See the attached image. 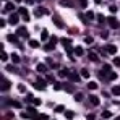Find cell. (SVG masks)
I'll return each instance as SVG.
<instances>
[{"mask_svg":"<svg viewBox=\"0 0 120 120\" xmlns=\"http://www.w3.org/2000/svg\"><path fill=\"white\" fill-rule=\"evenodd\" d=\"M102 71H104V73L109 76V75L112 73V71H110V65H104V67H102Z\"/></svg>","mask_w":120,"mask_h":120,"instance_id":"d6986e66","label":"cell"},{"mask_svg":"<svg viewBox=\"0 0 120 120\" xmlns=\"http://www.w3.org/2000/svg\"><path fill=\"white\" fill-rule=\"evenodd\" d=\"M45 84H47V81L44 80V78H38V80L33 83V86L36 88V89H39V91H42V89H45Z\"/></svg>","mask_w":120,"mask_h":120,"instance_id":"7a4b0ae2","label":"cell"},{"mask_svg":"<svg viewBox=\"0 0 120 120\" xmlns=\"http://www.w3.org/2000/svg\"><path fill=\"white\" fill-rule=\"evenodd\" d=\"M49 11L45 10V8H42V7H39V8H36V11H34V15L36 16H42V15H47Z\"/></svg>","mask_w":120,"mask_h":120,"instance_id":"9c48e42d","label":"cell"},{"mask_svg":"<svg viewBox=\"0 0 120 120\" xmlns=\"http://www.w3.org/2000/svg\"><path fill=\"white\" fill-rule=\"evenodd\" d=\"M68 78H70V81H73V83H80V75H76V73H70V76H68Z\"/></svg>","mask_w":120,"mask_h":120,"instance_id":"7c38bea8","label":"cell"},{"mask_svg":"<svg viewBox=\"0 0 120 120\" xmlns=\"http://www.w3.org/2000/svg\"><path fill=\"white\" fill-rule=\"evenodd\" d=\"M33 101H34L33 94H28V96H26V102H33Z\"/></svg>","mask_w":120,"mask_h":120,"instance_id":"74e56055","label":"cell"},{"mask_svg":"<svg viewBox=\"0 0 120 120\" xmlns=\"http://www.w3.org/2000/svg\"><path fill=\"white\" fill-rule=\"evenodd\" d=\"M18 13H21V15H23V20H24V21H29V15H28V10H26L24 7H21L20 10H18Z\"/></svg>","mask_w":120,"mask_h":120,"instance_id":"52a82bcc","label":"cell"},{"mask_svg":"<svg viewBox=\"0 0 120 120\" xmlns=\"http://www.w3.org/2000/svg\"><path fill=\"white\" fill-rule=\"evenodd\" d=\"M29 47H33V49H36V47H39V42L38 41H29Z\"/></svg>","mask_w":120,"mask_h":120,"instance_id":"484cf974","label":"cell"},{"mask_svg":"<svg viewBox=\"0 0 120 120\" xmlns=\"http://www.w3.org/2000/svg\"><path fill=\"white\" fill-rule=\"evenodd\" d=\"M28 114H29V117L33 120H36V117H38V112H36V109L31 105V107H28Z\"/></svg>","mask_w":120,"mask_h":120,"instance_id":"ba28073f","label":"cell"},{"mask_svg":"<svg viewBox=\"0 0 120 120\" xmlns=\"http://www.w3.org/2000/svg\"><path fill=\"white\" fill-rule=\"evenodd\" d=\"M107 36H109V33H107V31H102V33H101V38H104V39H105Z\"/></svg>","mask_w":120,"mask_h":120,"instance_id":"f6af8a7d","label":"cell"},{"mask_svg":"<svg viewBox=\"0 0 120 120\" xmlns=\"http://www.w3.org/2000/svg\"><path fill=\"white\" fill-rule=\"evenodd\" d=\"M112 94L114 96H120V86H114L112 88Z\"/></svg>","mask_w":120,"mask_h":120,"instance_id":"ffe728a7","label":"cell"},{"mask_svg":"<svg viewBox=\"0 0 120 120\" xmlns=\"http://www.w3.org/2000/svg\"><path fill=\"white\" fill-rule=\"evenodd\" d=\"M36 2H42V0H36Z\"/></svg>","mask_w":120,"mask_h":120,"instance_id":"816d5d0a","label":"cell"},{"mask_svg":"<svg viewBox=\"0 0 120 120\" xmlns=\"http://www.w3.org/2000/svg\"><path fill=\"white\" fill-rule=\"evenodd\" d=\"M107 24H109L112 29H119V26H120L119 20H117L115 16H109V18H107Z\"/></svg>","mask_w":120,"mask_h":120,"instance_id":"3957f363","label":"cell"},{"mask_svg":"<svg viewBox=\"0 0 120 120\" xmlns=\"http://www.w3.org/2000/svg\"><path fill=\"white\" fill-rule=\"evenodd\" d=\"M75 54H76L78 57H81V55L84 54V50H83V47H81V45H78V47H75Z\"/></svg>","mask_w":120,"mask_h":120,"instance_id":"e0dca14e","label":"cell"},{"mask_svg":"<svg viewBox=\"0 0 120 120\" xmlns=\"http://www.w3.org/2000/svg\"><path fill=\"white\" fill-rule=\"evenodd\" d=\"M33 102H34V105H36V107H38V105H41V99H38V98H34V101H33Z\"/></svg>","mask_w":120,"mask_h":120,"instance_id":"7bdbcfd3","label":"cell"},{"mask_svg":"<svg viewBox=\"0 0 120 120\" xmlns=\"http://www.w3.org/2000/svg\"><path fill=\"white\" fill-rule=\"evenodd\" d=\"M16 2H21V0H16Z\"/></svg>","mask_w":120,"mask_h":120,"instance_id":"f5cc1de1","label":"cell"},{"mask_svg":"<svg viewBox=\"0 0 120 120\" xmlns=\"http://www.w3.org/2000/svg\"><path fill=\"white\" fill-rule=\"evenodd\" d=\"M7 10H8V11H11V10H15V5H13L11 2H7V5H5V11H7Z\"/></svg>","mask_w":120,"mask_h":120,"instance_id":"ac0fdd59","label":"cell"},{"mask_svg":"<svg viewBox=\"0 0 120 120\" xmlns=\"http://www.w3.org/2000/svg\"><path fill=\"white\" fill-rule=\"evenodd\" d=\"M83 98H84V96H83V93H76V94H75V101H78V102H81Z\"/></svg>","mask_w":120,"mask_h":120,"instance_id":"4316f807","label":"cell"},{"mask_svg":"<svg viewBox=\"0 0 120 120\" xmlns=\"http://www.w3.org/2000/svg\"><path fill=\"white\" fill-rule=\"evenodd\" d=\"M7 39L10 41V42H15V41H16V36H15V34H8V36H7Z\"/></svg>","mask_w":120,"mask_h":120,"instance_id":"4dcf8cb0","label":"cell"},{"mask_svg":"<svg viewBox=\"0 0 120 120\" xmlns=\"http://www.w3.org/2000/svg\"><path fill=\"white\" fill-rule=\"evenodd\" d=\"M89 102H91L93 105H99V98L93 94V96H89Z\"/></svg>","mask_w":120,"mask_h":120,"instance_id":"4fadbf2b","label":"cell"},{"mask_svg":"<svg viewBox=\"0 0 120 120\" xmlns=\"http://www.w3.org/2000/svg\"><path fill=\"white\" fill-rule=\"evenodd\" d=\"M98 21H99L101 24H104V23H105V20H104V16H102V15H98Z\"/></svg>","mask_w":120,"mask_h":120,"instance_id":"8d00e7d4","label":"cell"},{"mask_svg":"<svg viewBox=\"0 0 120 120\" xmlns=\"http://www.w3.org/2000/svg\"><path fill=\"white\" fill-rule=\"evenodd\" d=\"M88 120H96V115H94V114H89V115H88Z\"/></svg>","mask_w":120,"mask_h":120,"instance_id":"bcb514c9","label":"cell"},{"mask_svg":"<svg viewBox=\"0 0 120 120\" xmlns=\"http://www.w3.org/2000/svg\"><path fill=\"white\" fill-rule=\"evenodd\" d=\"M63 88V84H60V83H54V89L55 91H59V89H62Z\"/></svg>","mask_w":120,"mask_h":120,"instance_id":"836d02e7","label":"cell"},{"mask_svg":"<svg viewBox=\"0 0 120 120\" xmlns=\"http://www.w3.org/2000/svg\"><path fill=\"white\" fill-rule=\"evenodd\" d=\"M16 34H18V36H21V38H24V39H28V36H29V34H28V29H26V28H23V26H20V28H18Z\"/></svg>","mask_w":120,"mask_h":120,"instance_id":"277c9868","label":"cell"},{"mask_svg":"<svg viewBox=\"0 0 120 120\" xmlns=\"http://www.w3.org/2000/svg\"><path fill=\"white\" fill-rule=\"evenodd\" d=\"M84 42H86V44H93V38H89V36L84 38Z\"/></svg>","mask_w":120,"mask_h":120,"instance_id":"ab89813d","label":"cell"},{"mask_svg":"<svg viewBox=\"0 0 120 120\" xmlns=\"http://www.w3.org/2000/svg\"><path fill=\"white\" fill-rule=\"evenodd\" d=\"M62 44H63V47L67 49V52H68V57L70 59H73V55H71V52H75V50H71V39H62Z\"/></svg>","mask_w":120,"mask_h":120,"instance_id":"6da1fadb","label":"cell"},{"mask_svg":"<svg viewBox=\"0 0 120 120\" xmlns=\"http://www.w3.org/2000/svg\"><path fill=\"white\" fill-rule=\"evenodd\" d=\"M0 83H2V84H0V89H2V91H7V89L10 88V81H8V80L2 78V80H0Z\"/></svg>","mask_w":120,"mask_h":120,"instance_id":"8992f818","label":"cell"},{"mask_svg":"<svg viewBox=\"0 0 120 120\" xmlns=\"http://www.w3.org/2000/svg\"><path fill=\"white\" fill-rule=\"evenodd\" d=\"M94 2H96V3H102V0H94Z\"/></svg>","mask_w":120,"mask_h":120,"instance_id":"681fc988","label":"cell"},{"mask_svg":"<svg viewBox=\"0 0 120 120\" xmlns=\"http://www.w3.org/2000/svg\"><path fill=\"white\" fill-rule=\"evenodd\" d=\"M110 117H112V114H110L109 110H104V112H102V119H110Z\"/></svg>","mask_w":120,"mask_h":120,"instance_id":"83f0119b","label":"cell"},{"mask_svg":"<svg viewBox=\"0 0 120 120\" xmlns=\"http://www.w3.org/2000/svg\"><path fill=\"white\" fill-rule=\"evenodd\" d=\"M109 10H110L112 13H115V11H117V7H115V5H110V7H109Z\"/></svg>","mask_w":120,"mask_h":120,"instance_id":"60d3db41","label":"cell"},{"mask_svg":"<svg viewBox=\"0 0 120 120\" xmlns=\"http://www.w3.org/2000/svg\"><path fill=\"white\" fill-rule=\"evenodd\" d=\"M104 49H105V52H107V54H112V55H114V54L117 52V47H115L114 44H107V45H105Z\"/></svg>","mask_w":120,"mask_h":120,"instance_id":"5b68a950","label":"cell"},{"mask_svg":"<svg viewBox=\"0 0 120 120\" xmlns=\"http://www.w3.org/2000/svg\"><path fill=\"white\" fill-rule=\"evenodd\" d=\"M94 18H96V15L93 11H86V21H93Z\"/></svg>","mask_w":120,"mask_h":120,"instance_id":"9a60e30c","label":"cell"},{"mask_svg":"<svg viewBox=\"0 0 120 120\" xmlns=\"http://www.w3.org/2000/svg\"><path fill=\"white\" fill-rule=\"evenodd\" d=\"M114 120H120V117H117V119H114Z\"/></svg>","mask_w":120,"mask_h":120,"instance_id":"f907efd6","label":"cell"},{"mask_svg":"<svg viewBox=\"0 0 120 120\" xmlns=\"http://www.w3.org/2000/svg\"><path fill=\"white\" fill-rule=\"evenodd\" d=\"M54 23L59 24V28H63V23H62V20H60L59 16H54Z\"/></svg>","mask_w":120,"mask_h":120,"instance_id":"cb8c5ba5","label":"cell"},{"mask_svg":"<svg viewBox=\"0 0 120 120\" xmlns=\"http://www.w3.org/2000/svg\"><path fill=\"white\" fill-rule=\"evenodd\" d=\"M13 117H15V115H13L11 112H8V114H7V119H10V120H11V119H13Z\"/></svg>","mask_w":120,"mask_h":120,"instance_id":"7dc6e473","label":"cell"},{"mask_svg":"<svg viewBox=\"0 0 120 120\" xmlns=\"http://www.w3.org/2000/svg\"><path fill=\"white\" fill-rule=\"evenodd\" d=\"M114 65L120 67V57H115V59H114Z\"/></svg>","mask_w":120,"mask_h":120,"instance_id":"f35d334b","label":"cell"},{"mask_svg":"<svg viewBox=\"0 0 120 120\" xmlns=\"http://www.w3.org/2000/svg\"><path fill=\"white\" fill-rule=\"evenodd\" d=\"M59 76H62V78H63V76H70V71H68V70H60Z\"/></svg>","mask_w":120,"mask_h":120,"instance_id":"603a6c76","label":"cell"},{"mask_svg":"<svg viewBox=\"0 0 120 120\" xmlns=\"http://www.w3.org/2000/svg\"><path fill=\"white\" fill-rule=\"evenodd\" d=\"M24 2H26L28 5H31V3H33V2H36V0H24Z\"/></svg>","mask_w":120,"mask_h":120,"instance_id":"c3c4849f","label":"cell"},{"mask_svg":"<svg viewBox=\"0 0 120 120\" xmlns=\"http://www.w3.org/2000/svg\"><path fill=\"white\" fill-rule=\"evenodd\" d=\"M11 62H13V63H20V55H18V54H13V55H11Z\"/></svg>","mask_w":120,"mask_h":120,"instance_id":"d4e9b609","label":"cell"},{"mask_svg":"<svg viewBox=\"0 0 120 120\" xmlns=\"http://www.w3.org/2000/svg\"><path fill=\"white\" fill-rule=\"evenodd\" d=\"M38 71H39V73H45V71H47V67H45L44 63H39V65H38Z\"/></svg>","mask_w":120,"mask_h":120,"instance_id":"2e32d148","label":"cell"},{"mask_svg":"<svg viewBox=\"0 0 120 120\" xmlns=\"http://www.w3.org/2000/svg\"><path fill=\"white\" fill-rule=\"evenodd\" d=\"M81 76H83V78H88V76H89V71L83 68V70H81Z\"/></svg>","mask_w":120,"mask_h":120,"instance_id":"d6a6232c","label":"cell"},{"mask_svg":"<svg viewBox=\"0 0 120 120\" xmlns=\"http://www.w3.org/2000/svg\"><path fill=\"white\" fill-rule=\"evenodd\" d=\"M80 3H81V7H83V8H86V7H88V0H81Z\"/></svg>","mask_w":120,"mask_h":120,"instance_id":"ee69618b","label":"cell"},{"mask_svg":"<svg viewBox=\"0 0 120 120\" xmlns=\"http://www.w3.org/2000/svg\"><path fill=\"white\" fill-rule=\"evenodd\" d=\"M41 38H42V41H44V42H45V41H47V38H49V33L44 29V31H42V34H41Z\"/></svg>","mask_w":120,"mask_h":120,"instance_id":"f1b7e54d","label":"cell"},{"mask_svg":"<svg viewBox=\"0 0 120 120\" xmlns=\"http://www.w3.org/2000/svg\"><path fill=\"white\" fill-rule=\"evenodd\" d=\"M88 59L91 60V62H98L99 60V55L96 52H88Z\"/></svg>","mask_w":120,"mask_h":120,"instance_id":"30bf717a","label":"cell"},{"mask_svg":"<svg viewBox=\"0 0 120 120\" xmlns=\"http://www.w3.org/2000/svg\"><path fill=\"white\" fill-rule=\"evenodd\" d=\"M47 119H49V117H47L45 114H39V115L36 117V120H47Z\"/></svg>","mask_w":120,"mask_h":120,"instance_id":"f546056e","label":"cell"},{"mask_svg":"<svg viewBox=\"0 0 120 120\" xmlns=\"http://www.w3.org/2000/svg\"><path fill=\"white\" fill-rule=\"evenodd\" d=\"M0 59H2V62H7V60H8V55H7L5 52H2V55H0Z\"/></svg>","mask_w":120,"mask_h":120,"instance_id":"d590c367","label":"cell"},{"mask_svg":"<svg viewBox=\"0 0 120 120\" xmlns=\"http://www.w3.org/2000/svg\"><path fill=\"white\" fill-rule=\"evenodd\" d=\"M54 47H55V44H54V42H50V41L45 44V50H54Z\"/></svg>","mask_w":120,"mask_h":120,"instance_id":"44dd1931","label":"cell"},{"mask_svg":"<svg viewBox=\"0 0 120 120\" xmlns=\"http://www.w3.org/2000/svg\"><path fill=\"white\" fill-rule=\"evenodd\" d=\"M115 78H117V73H114V71H112V73L109 75V80H115Z\"/></svg>","mask_w":120,"mask_h":120,"instance_id":"b9f144b4","label":"cell"},{"mask_svg":"<svg viewBox=\"0 0 120 120\" xmlns=\"http://www.w3.org/2000/svg\"><path fill=\"white\" fill-rule=\"evenodd\" d=\"M63 114H65V119H68V120H73V117H75V114L71 110H65Z\"/></svg>","mask_w":120,"mask_h":120,"instance_id":"5bb4252c","label":"cell"},{"mask_svg":"<svg viewBox=\"0 0 120 120\" xmlns=\"http://www.w3.org/2000/svg\"><path fill=\"white\" fill-rule=\"evenodd\" d=\"M55 112H57V114H60V112H65V107H63V105H57V107H55Z\"/></svg>","mask_w":120,"mask_h":120,"instance_id":"1f68e13d","label":"cell"},{"mask_svg":"<svg viewBox=\"0 0 120 120\" xmlns=\"http://www.w3.org/2000/svg\"><path fill=\"white\" fill-rule=\"evenodd\" d=\"M10 104H11L13 107H16V109H21V104H20V102H15V101H11Z\"/></svg>","mask_w":120,"mask_h":120,"instance_id":"e575fe53","label":"cell"},{"mask_svg":"<svg viewBox=\"0 0 120 120\" xmlns=\"http://www.w3.org/2000/svg\"><path fill=\"white\" fill-rule=\"evenodd\" d=\"M88 89H98V83L89 81V83H88Z\"/></svg>","mask_w":120,"mask_h":120,"instance_id":"7402d4cb","label":"cell"},{"mask_svg":"<svg viewBox=\"0 0 120 120\" xmlns=\"http://www.w3.org/2000/svg\"><path fill=\"white\" fill-rule=\"evenodd\" d=\"M8 23H10V24H16V23H18V15H16V13L10 15V18H8Z\"/></svg>","mask_w":120,"mask_h":120,"instance_id":"8fae6325","label":"cell"}]
</instances>
